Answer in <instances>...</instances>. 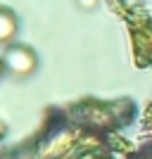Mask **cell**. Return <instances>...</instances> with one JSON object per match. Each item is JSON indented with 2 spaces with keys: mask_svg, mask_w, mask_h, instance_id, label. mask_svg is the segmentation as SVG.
<instances>
[{
  "mask_svg": "<svg viewBox=\"0 0 152 159\" xmlns=\"http://www.w3.org/2000/svg\"><path fill=\"white\" fill-rule=\"evenodd\" d=\"M136 102L128 98H81L48 107L40 126L0 159H126L133 140L124 131L133 124Z\"/></svg>",
  "mask_w": 152,
  "mask_h": 159,
  "instance_id": "6da1fadb",
  "label": "cell"
},
{
  "mask_svg": "<svg viewBox=\"0 0 152 159\" xmlns=\"http://www.w3.org/2000/svg\"><path fill=\"white\" fill-rule=\"evenodd\" d=\"M109 10L117 12L126 21L131 33L133 62L138 69H145L152 64V17L143 5L128 2V0H107Z\"/></svg>",
  "mask_w": 152,
  "mask_h": 159,
  "instance_id": "7a4b0ae2",
  "label": "cell"
},
{
  "mask_svg": "<svg viewBox=\"0 0 152 159\" xmlns=\"http://www.w3.org/2000/svg\"><path fill=\"white\" fill-rule=\"evenodd\" d=\"M2 64L14 79H29L38 69V52L26 43H10L2 52Z\"/></svg>",
  "mask_w": 152,
  "mask_h": 159,
  "instance_id": "3957f363",
  "label": "cell"
},
{
  "mask_svg": "<svg viewBox=\"0 0 152 159\" xmlns=\"http://www.w3.org/2000/svg\"><path fill=\"white\" fill-rule=\"evenodd\" d=\"M126 159H152V102L140 119V131L133 138V150Z\"/></svg>",
  "mask_w": 152,
  "mask_h": 159,
  "instance_id": "277c9868",
  "label": "cell"
},
{
  "mask_svg": "<svg viewBox=\"0 0 152 159\" xmlns=\"http://www.w3.org/2000/svg\"><path fill=\"white\" fill-rule=\"evenodd\" d=\"M19 33V17L12 7L0 5V45H10Z\"/></svg>",
  "mask_w": 152,
  "mask_h": 159,
  "instance_id": "5b68a950",
  "label": "cell"
},
{
  "mask_svg": "<svg viewBox=\"0 0 152 159\" xmlns=\"http://www.w3.org/2000/svg\"><path fill=\"white\" fill-rule=\"evenodd\" d=\"M79 2V7H83V10H93V7L98 5V0H76Z\"/></svg>",
  "mask_w": 152,
  "mask_h": 159,
  "instance_id": "8992f818",
  "label": "cell"
},
{
  "mask_svg": "<svg viewBox=\"0 0 152 159\" xmlns=\"http://www.w3.org/2000/svg\"><path fill=\"white\" fill-rule=\"evenodd\" d=\"M2 74H5V64H2V57H0V79H2Z\"/></svg>",
  "mask_w": 152,
  "mask_h": 159,
  "instance_id": "52a82bcc",
  "label": "cell"
}]
</instances>
